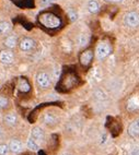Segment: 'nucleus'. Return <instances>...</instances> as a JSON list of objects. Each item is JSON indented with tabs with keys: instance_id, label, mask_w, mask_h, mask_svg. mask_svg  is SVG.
Masks as SVG:
<instances>
[{
	"instance_id": "nucleus-3",
	"label": "nucleus",
	"mask_w": 139,
	"mask_h": 155,
	"mask_svg": "<svg viewBox=\"0 0 139 155\" xmlns=\"http://www.w3.org/2000/svg\"><path fill=\"white\" fill-rule=\"evenodd\" d=\"M36 81H38V84L41 86L42 88H47L49 85H51V79H49V75L45 72H41V73L38 74L36 77Z\"/></svg>"
},
{
	"instance_id": "nucleus-17",
	"label": "nucleus",
	"mask_w": 139,
	"mask_h": 155,
	"mask_svg": "<svg viewBox=\"0 0 139 155\" xmlns=\"http://www.w3.org/2000/svg\"><path fill=\"white\" fill-rule=\"evenodd\" d=\"M11 29L9 22H0V34H6Z\"/></svg>"
},
{
	"instance_id": "nucleus-20",
	"label": "nucleus",
	"mask_w": 139,
	"mask_h": 155,
	"mask_svg": "<svg viewBox=\"0 0 139 155\" xmlns=\"http://www.w3.org/2000/svg\"><path fill=\"white\" fill-rule=\"evenodd\" d=\"M8 98L6 97H2V96H0V108H4L8 106Z\"/></svg>"
},
{
	"instance_id": "nucleus-9",
	"label": "nucleus",
	"mask_w": 139,
	"mask_h": 155,
	"mask_svg": "<svg viewBox=\"0 0 139 155\" xmlns=\"http://www.w3.org/2000/svg\"><path fill=\"white\" fill-rule=\"evenodd\" d=\"M128 133L130 137H134V138H137L139 137V119L136 120L132 124V125L128 127Z\"/></svg>"
},
{
	"instance_id": "nucleus-18",
	"label": "nucleus",
	"mask_w": 139,
	"mask_h": 155,
	"mask_svg": "<svg viewBox=\"0 0 139 155\" xmlns=\"http://www.w3.org/2000/svg\"><path fill=\"white\" fill-rule=\"evenodd\" d=\"M27 148L32 150V151H38V143L34 139L30 138L27 140Z\"/></svg>"
},
{
	"instance_id": "nucleus-22",
	"label": "nucleus",
	"mask_w": 139,
	"mask_h": 155,
	"mask_svg": "<svg viewBox=\"0 0 139 155\" xmlns=\"http://www.w3.org/2000/svg\"><path fill=\"white\" fill-rule=\"evenodd\" d=\"M132 155H139V146H136L132 151Z\"/></svg>"
},
{
	"instance_id": "nucleus-11",
	"label": "nucleus",
	"mask_w": 139,
	"mask_h": 155,
	"mask_svg": "<svg viewBox=\"0 0 139 155\" xmlns=\"http://www.w3.org/2000/svg\"><path fill=\"white\" fill-rule=\"evenodd\" d=\"M9 148L12 153H19L22 150V143L19 140H12L9 143Z\"/></svg>"
},
{
	"instance_id": "nucleus-5",
	"label": "nucleus",
	"mask_w": 139,
	"mask_h": 155,
	"mask_svg": "<svg viewBox=\"0 0 139 155\" xmlns=\"http://www.w3.org/2000/svg\"><path fill=\"white\" fill-rule=\"evenodd\" d=\"M125 21L129 26H137L139 24V14L137 12H129L126 15Z\"/></svg>"
},
{
	"instance_id": "nucleus-1",
	"label": "nucleus",
	"mask_w": 139,
	"mask_h": 155,
	"mask_svg": "<svg viewBox=\"0 0 139 155\" xmlns=\"http://www.w3.org/2000/svg\"><path fill=\"white\" fill-rule=\"evenodd\" d=\"M38 22L43 26L48 27V29H56V27L60 25V19L56 17L54 13H49V12H45V13L40 14Z\"/></svg>"
},
{
	"instance_id": "nucleus-10",
	"label": "nucleus",
	"mask_w": 139,
	"mask_h": 155,
	"mask_svg": "<svg viewBox=\"0 0 139 155\" xmlns=\"http://www.w3.org/2000/svg\"><path fill=\"white\" fill-rule=\"evenodd\" d=\"M18 88L20 90L21 92H23V93H27V92L30 91V83L27 82L26 79H24V78H21L20 80H19V84H18Z\"/></svg>"
},
{
	"instance_id": "nucleus-6",
	"label": "nucleus",
	"mask_w": 139,
	"mask_h": 155,
	"mask_svg": "<svg viewBox=\"0 0 139 155\" xmlns=\"http://www.w3.org/2000/svg\"><path fill=\"white\" fill-rule=\"evenodd\" d=\"M34 46H35V42L32 39V38H29V37H25L22 41L20 42V48L21 50L23 51H29L31 49H33Z\"/></svg>"
},
{
	"instance_id": "nucleus-13",
	"label": "nucleus",
	"mask_w": 139,
	"mask_h": 155,
	"mask_svg": "<svg viewBox=\"0 0 139 155\" xmlns=\"http://www.w3.org/2000/svg\"><path fill=\"white\" fill-rule=\"evenodd\" d=\"M4 121L7 122L8 125L13 126V125H15V124H17L18 117L14 114H8V115H6V116H4Z\"/></svg>"
},
{
	"instance_id": "nucleus-16",
	"label": "nucleus",
	"mask_w": 139,
	"mask_h": 155,
	"mask_svg": "<svg viewBox=\"0 0 139 155\" xmlns=\"http://www.w3.org/2000/svg\"><path fill=\"white\" fill-rule=\"evenodd\" d=\"M88 9L90 12H92V13L98 12L99 9H100V6H99L98 1H95V0H90L88 4Z\"/></svg>"
},
{
	"instance_id": "nucleus-24",
	"label": "nucleus",
	"mask_w": 139,
	"mask_h": 155,
	"mask_svg": "<svg viewBox=\"0 0 139 155\" xmlns=\"http://www.w3.org/2000/svg\"><path fill=\"white\" fill-rule=\"evenodd\" d=\"M70 19H71V20H76V19H77V14H75V13H71V12H70Z\"/></svg>"
},
{
	"instance_id": "nucleus-2",
	"label": "nucleus",
	"mask_w": 139,
	"mask_h": 155,
	"mask_svg": "<svg viewBox=\"0 0 139 155\" xmlns=\"http://www.w3.org/2000/svg\"><path fill=\"white\" fill-rule=\"evenodd\" d=\"M111 54V46L105 42H102L98 45L96 47V57L98 59H104L105 57H107Z\"/></svg>"
},
{
	"instance_id": "nucleus-12",
	"label": "nucleus",
	"mask_w": 139,
	"mask_h": 155,
	"mask_svg": "<svg viewBox=\"0 0 139 155\" xmlns=\"http://www.w3.org/2000/svg\"><path fill=\"white\" fill-rule=\"evenodd\" d=\"M127 108H128V110H130V111L139 109V98L138 97L130 98L128 102V105H127Z\"/></svg>"
},
{
	"instance_id": "nucleus-4",
	"label": "nucleus",
	"mask_w": 139,
	"mask_h": 155,
	"mask_svg": "<svg viewBox=\"0 0 139 155\" xmlns=\"http://www.w3.org/2000/svg\"><path fill=\"white\" fill-rule=\"evenodd\" d=\"M31 138L34 139L38 143H42L45 139V133L44 131H43V129L38 128V127L33 128L32 131H31Z\"/></svg>"
},
{
	"instance_id": "nucleus-25",
	"label": "nucleus",
	"mask_w": 139,
	"mask_h": 155,
	"mask_svg": "<svg viewBox=\"0 0 139 155\" xmlns=\"http://www.w3.org/2000/svg\"><path fill=\"white\" fill-rule=\"evenodd\" d=\"M107 1H121V0H107Z\"/></svg>"
},
{
	"instance_id": "nucleus-14",
	"label": "nucleus",
	"mask_w": 139,
	"mask_h": 155,
	"mask_svg": "<svg viewBox=\"0 0 139 155\" xmlns=\"http://www.w3.org/2000/svg\"><path fill=\"white\" fill-rule=\"evenodd\" d=\"M17 42H18L17 36L12 35V36H9L7 39L4 41V45H6L7 47H9V48H13V47H15V45H17Z\"/></svg>"
},
{
	"instance_id": "nucleus-23",
	"label": "nucleus",
	"mask_w": 139,
	"mask_h": 155,
	"mask_svg": "<svg viewBox=\"0 0 139 155\" xmlns=\"http://www.w3.org/2000/svg\"><path fill=\"white\" fill-rule=\"evenodd\" d=\"M53 1V0H41V4L42 6H46V4H49Z\"/></svg>"
},
{
	"instance_id": "nucleus-19",
	"label": "nucleus",
	"mask_w": 139,
	"mask_h": 155,
	"mask_svg": "<svg viewBox=\"0 0 139 155\" xmlns=\"http://www.w3.org/2000/svg\"><path fill=\"white\" fill-rule=\"evenodd\" d=\"M9 151H10V148H9V145H7V144H0V155H6Z\"/></svg>"
},
{
	"instance_id": "nucleus-7",
	"label": "nucleus",
	"mask_w": 139,
	"mask_h": 155,
	"mask_svg": "<svg viewBox=\"0 0 139 155\" xmlns=\"http://www.w3.org/2000/svg\"><path fill=\"white\" fill-rule=\"evenodd\" d=\"M0 61H1L2 64H11V62L13 61V54L8 50L0 51Z\"/></svg>"
},
{
	"instance_id": "nucleus-21",
	"label": "nucleus",
	"mask_w": 139,
	"mask_h": 155,
	"mask_svg": "<svg viewBox=\"0 0 139 155\" xmlns=\"http://www.w3.org/2000/svg\"><path fill=\"white\" fill-rule=\"evenodd\" d=\"M87 43H88V37L85 36V35H81V36L79 37V44L81 45V46L87 45Z\"/></svg>"
},
{
	"instance_id": "nucleus-8",
	"label": "nucleus",
	"mask_w": 139,
	"mask_h": 155,
	"mask_svg": "<svg viewBox=\"0 0 139 155\" xmlns=\"http://www.w3.org/2000/svg\"><path fill=\"white\" fill-rule=\"evenodd\" d=\"M92 58H93L92 51L91 50H85L80 55V62H81L83 66H88V64L91 62Z\"/></svg>"
},
{
	"instance_id": "nucleus-15",
	"label": "nucleus",
	"mask_w": 139,
	"mask_h": 155,
	"mask_svg": "<svg viewBox=\"0 0 139 155\" xmlns=\"http://www.w3.org/2000/svg\"><path fill=\"white\" fill-rule=\"evenodd\" d=\"M44 122L46 125L48 126H51V125H55L56 122H57V118L55 117L54 115L51 114H46L44 116Z\"/></svg>"
}]
</instances>
